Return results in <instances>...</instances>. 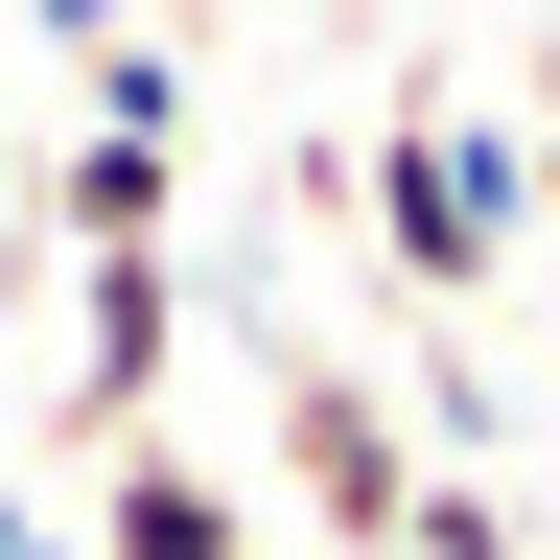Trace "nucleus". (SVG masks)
<instances>
[{
    "label": "nucleus",
    "mask_w": 560,
    "mask_h": 560,
    "mask_svg": "<svg viewBox=\"0 0 560 560\" xmlns=\"http://www.w3.org/2000/svg\"><path fill=\"white\" fill-rule=\"evenodd\" d=\"M257 467H280V514L327 560H397V514H420V420H397L374 350H280L257 374Z\"/></svg>",
    "instance_id": "f257e3e1"
},
{
    "label": "nucleus",
    "mask_w": 560,
    "mask_h": 560,
    "mask_svg": "<svg viewBox=\"0 0 560 560\" xmlns=\"http://www.w3.org/2000/svg\"><path fill=\"white\" fill-rule=\"evenodd\" d=\"M350 210H374V257L420 280V304H490V280H537V187H514V140L420 94L374 164H350Z\"/></svg>",
    "instance_id": "f03ea898"
},
{
    "label": "nucleus",
    "mask_w": 560,
    "mask_h": 560,
    "mask_svg": "<svg viewBox=\"0 0 560 560\" xmlns=\"http://www.w3.org/2000/svg\"><path fill=\"white\" fill-rule=\"evenodd\" d=\"M0 187H24V140H0Z\"/></svg>",
    "instance_id": "9d476101"
},
{
    "label": "nucleus",
    "mask_w": 560,
    "mask_h": 560,
    "mask_svg": "<svg viewBox=\"0 0 560 560\" xmlns=\"http://www.w3.org/2000/svg\"><path fill=\"white\" fill-rule=\"evenodd\" d=\"M24 560H70V537H24Z\"/></svg>",
    "instance_id": "9b49d317"
},
{
    "label": "nucleus",
    "mask_w": 560,
    "mask_h": 560,
    "mask_svg": "<svg viewBox=\"0 0 560 560\" xmlns=\"http://www.w3.org/2000/svg\"><path fill=\"white\" fill-rule=\"evenodd\" d=\"M514 187H537V257H560V117H537V140H514Z\"/></svg>",
    "instance_id": "0eeeda50"
},
{
    "label": "nucleus",
    "mask_w": 560,
    "mask_h": 560,
    "mask_svg": "<svg viewBox=\"0 0 560 560\" xmlns=\"http://www.w3.org/2000/svg\"><path fill=\"white\" fill-rule=\"evenodd\" d=\"M537 280H560V257H537Z\"/></svg>",
    "instance_id": "f8f14e48"
},
{
    "label": "nucleus",
    "mask_w": 560,
    "mask_h": 560,
    "mask_svg": "<svg viewBox=\"0 0 560 560\" xmlns=\"http://www.w3.org/2000/svg\"><path fill=\"white\" fill-rule=\"evenodd\" d=\"M24 537H47V514H24V490H0V560H24Z\"/></svg>",
    "instance_id": "1a4fd4ad"
},
{
    "label": "nucleus",
    "mask_w": 560,
    "mask_h": 560,
    "mask_svg": "<svg viewBox=\"0 0 560 560\" xmlns=\"http://www.w3.org/2000/svg\"><path fill=\"white\" fill-rule=\"evenodd\" d=\"M70 560H234V467L117 444V467H94V537H70Z\"/></svg>",
    "instance_id": "39448f33"
},
{
    "label": "nucleus",
    "mask_w": 560,
    "mask_h": 560,
    "mask_svg": "<svg viewBox=\"0 0 560 560\" xmlns=\"http://www.w3.org/2000/svg\"><path fill=\"white\" fill-rule=\"evenodd\" d=\"M117 24H140V0H47V47H117Z\"/></svg>",
    "instance_id": "6e6552de"
},
{
    "label": "nucleus",
    "mask_w": 560,
    "mask_h": 560,
    "mask_svg": "<svg viewBox=\"0 0 560 560\" xmlns=\"http://www.w3.org/2000/svg\"><path fill=\"white\" fill-rule=\"evenodd\" d=\"M397 560H537V537H514V490H490V467H420V514H397Z\"/></svg>",
    "instance_id": "423d86ee"
},
{
    "label": "nucleus",
    "mask_w": 560,
    "mask_h": 560,
    "mask_svg": "<svg viewBox=\"0 0 560 560\" xmlns=\"http://www.w3.org/2000/svg\"><path fill=\"white\" fill-rule=\"evenodd\" d=\"M164 374H187V257H70V397H47V444L70 467L164 444Z\"/></svg>",
    "instance_id": "7ed1b4c3"
},
{
    "label": "nucleus",
    "mask_w": 560,
    "mask_h": 560,
    "mask_svg": "<svg viewBox=\"0 0 560 560\" xmlns=\"http://www.w3.org/2000/svg\"><path fill=\"white\" fill-rule=\"evenodd\" d=\"M47 257H187V140L164 117H70L47 140Z\"/></svg>",
    "instance_id": "20e7f679"
}]
</instances>
